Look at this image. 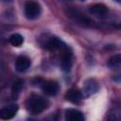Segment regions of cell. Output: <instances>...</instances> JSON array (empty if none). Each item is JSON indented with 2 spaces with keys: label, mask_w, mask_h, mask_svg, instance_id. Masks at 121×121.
<instances>
[{
  "label": "cell",
  "mask_w": 121,
  "mask_h": 121,
  "mask_svg": "<svg viewBox=\"0 0 121 121\" xmlns=\"http://www.w3.org/2000/svg\"><path fill=\"white\" fill-rule=\"evenodd\" d=\"M62 54H61V60H60V65L63 71L68 72L70 71L72 67V54L68 51V48L64 46L62 49H60Z\"/></svg>",
  "instance_id": "cell-4"
},
{
  "label": "cell",
  "mask_w": 121,
  "mask_h": 121,
  "mask_svg": "<svg viewBox=\"0 0 121 121\" xmlns=\"http://www.w3.org/2000/svg\"><path fill=\"white\" fill-rule=\"evenodd\" d=\"M98 89H99V86H98L97 81L94 78H90L85 82L81 94H82V95L88 97V96L95 94L98 91Z\"/></svg>",
  "instance_id": "cell-3"
},
{
  "label": "cell",
  "mask_w": 121,
  "mask_h": 121,
  "mask_svg": "<svg viewBox=\"0 0 121 121\" xmlns=\"http://www.w3.org/2000/svg\"><path fill=\"white\" fill-rule=\"evenodd\" d=\"M41 14V7L40 5L32 0H28L25 4V15L27 19L33 20L40 16Z\"/></svg>",
  "instance_id": "cell-2"
},
{
  "label": "cell",
  "mask_w": 121,
  "mask_h": 121,
  "mask_svg": "<svg viewBox=\"0 0 121 121\" xmlns=\"http://www.w3.org/2000/svg\"><path fill=\"white\" fill-rule=\"evenodd\" d=\"M23 88V81L22 80H17L14 82L13 86H12V97L14 99H16L19 95V94L21 93Z\"/></svg>",
  "instance_id": "cell-15"
},
{
  "label": "cell",
  "mask_w": 121,
  "mask_h": 121,
  "mask_svg": "<svg viewBox=\"0 0 121 121\" xmlns=\"http://www.w3.org/2000/svg\"><path fill=\"white\" fill-rule=\"evenodd\" d=\"M115 1H116V2H120V0H115Z\"/></svg>",
  "instance_id": "cell-16"
},
{
  "label": "cell",
  "mask_w": 121,
  "mask_h": 121,
  "mask_svg": "<svg viewBox=\"0 0 121 121\" xmlns=\"http://www.w3.org/2000/svg\"><path fill=\"white\" fill-rule=\"evenodd\" d=\"M80 1H85V0H80Z\"/></svg>",
  "instance_id": "cell-17"
},
{
  "label": "cell",
  "mask_w": 121,
  "mask_h": 121,
  "mask_svg": "<svg viewBox=\"0 0 121 121\" xmlns=\"http://www.w3.org/2000/svg\"><path fill=\"white\" fill-rule=\"evenodd\" d=\"M18 111V106L17 105H9L6 107H3L0 109V118L4 120L11 119L17 112Z\"/></svg>",
  "instance_id": "cell-6"
},
{
  "label": "cell",
  "mask_w": 121,
  "mask_h": 121,
  "mask_svg": "<svg viewBox=\"0 0 121 121\" xmlns=\"http://www.w3.org/2000/svg\"><path fill=\"white\" fill-rule=\"evenodd\" d=\"M121 65V57L120 55H115L112 57L108 61V66L112 69H119Z\"/></svg>",
  "instance_id": "cell-13"
},
{
  "label": "cell",
  "mask_w": 121,
  "mask_h": 121,
  "mask_svg": "<svg viewBox=\"0 0 121 121\" xmlns=\"http://www.w3.org/2000/svg\"><path fill=\"white\" fill-rule=\"evenodd\" d=\"M30 67V60L26 56H20L15 61V68L18 72H26Z\"/></svg>",
  "instance_id": "cell-8"
},
{
  "label": "cell",
  "mask_w": 121,
  "mask_h": 121,
  "mask_svg": "<svg viewBox=\"0 0 121 121\" xmlns=\"http://www.w3.org/2000/svg\"><path fill=\"white\" fill-rule=\"evenodd\" d=\"M48 101L38 95H31L26 101V109L32 114H39L48 107Z\"/></svg>",
  "instance_id": "cell-1"
},
{
  "label": "cell",
  "mask_w": 121,
  "mask_h": 121,
  "mask_svg": "<svg viewBox=\"0 0 121 121\" xmlns=\"http://www.w3.org/2000/svg\"><path fill=\"white\" fill-rule=\"evenodd\" d=\"M43 91L47 95H55L59 91V84L56 81H47L43 84Z\"/></svg>",
  "instance_id": "cell-10"
},
{
  "label": "cell",
  "mask_w": 121,
  "mask_h": 121,
  "mask_svg": "<svg viewBox=\"0 0 121 121\" xmlns=\"http://www.w3.org/2000/svg\"><path fill=\"white\" fill-rule=\"evenodd\" d=\"M68 14H69V16H70L71 18H73L76 22H78V23H79V24H81V25H83V26H92V24H93V22H92L89 18H87L86 16H84V14H81V13H80L79 11H78V10L70 9L69 12H68Z\"/></svg>",
  "instance_id": "cell-5"
},
{
  "label": "cell",
  "mask_w": 121,
  "mask_h": 121,
  "mask_svg": "<svg viewBox=\"0 0 121 121\" xmlns=\"http://www.w3.org/2000/svg\"><path fill=\"white\" fill-rule=\"evenodd\" d=\"M9 43L13 45V46H16V47H19L23 44L24 43V38L22 35L18 34V33H15V34H12L10 37H9Z\"/></svg>",
  "instance_id": "cell-14"
},
{
  "label": "cell",
  "mask_w": 121,
  "mask_h": 121,
  "mask_svg": "<svg viewBox=\"0 0 121 121\" xmlns=\"http://www.w3.org/2000/svg\"><path fill=\"white\" fill-rule=\"evenodd\" d=\"M44 47L50 50H56V49H62L65 44L62 43V42L60 40H59L57 37H50L48 38L45 43H43Z\"/></svg>",
  "instance_id": "cell-7"
},
{
  "label": "cell",
  "mask_w": 121,
  "mask_h": 121,
  "mask_svg": "<svg viewBox=\"0 0 121 121\" xmlns=\"http://www.w3.org/2000/svg\"><path fill=\"white\" fill-rule=\"evenodd\" d=\"M65 119L68 121H83L84 115L76 109H68L65 111Z\"/></svg>",
  "instance_id": "cell-9"
},
{
  "label": "cell",
  "mask_w": 121,
  "mask_h": 121,
  "mask_svg": "<svg viewBox=\"0 0 121 121\" xmlns=\"http://www.w3.org/2000/svg\"><path fill=\"white\" fill-rule=\"evenodd\" d=\"M89 11L95 16H105L108 13V8L103 4H95L89 8Z\"/></svg>",
  "instance_id": "cell-12"
},
{
  "label": "cell",
  "mask_w": 121,
  "mask_h": 121,
  "mask_svg": "<svg viewBox=\"0 0 121 121\" xmlns=\"http://www.w3.org/2000/svg\"><path fill=\"white\" fill-rule=\"evenodd\" d=\"M82 97H83L82 94H81L79 91L75 90V89H70V90H68V91L66 92V94H65V98H66L68 101H70V102H72V103H75V104L79 103L80 100L82 99Z\"/></svg>",
  "instance_id": "cell-11"
}]
</instances>
